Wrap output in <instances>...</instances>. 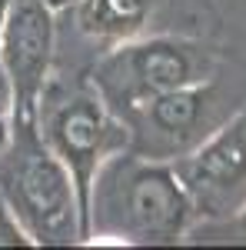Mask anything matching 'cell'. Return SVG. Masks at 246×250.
<instances>
[{
  "instance_id": "6da1fadb",
  "label": "cell",
  "mask_w": 246,
  "mask_h": 250,
  "mask_svg": "<svg viewBox=\"0 0 246 250\" xmlns=\"http://www.w3.org/2000/svg\"><path fill=\"white\" fill-rule=\"evenodd\" d=\"M196 227L173 160H150L133 150L114 154L90 190V237L114 244H176Z\"/></svg>"
},
{
  "instance_id": "7a4b0ae2",
  "label": "cell",
  "mask_w": 246,
  "mask_h": 250,
  "mask_svg": "<svg viewBox=\"0 0 246 250\" xmlns=\"http://www.w3.org/2000/svg\"><path fill=\"white\" fill-rule=\"evenodd\" d=\"M0 197L40 247L87 240L76 184L67 164L43 144L37 124L10 130V147L0 157Z\"/></svg>"
},
{
  "instance_id": "3957f363",
  "label": "cell",
  "mask_w": 246,
  "mask_h": 250,
  "mask_svg": "<svg viewBox=\"0 0 246 250\" xmlns=\"http://www.w3.org/2000/svg\"><path fill=\"white\" fill-rule=\"evenodd\" d=\"M220 50L189 37H133L107 47L96 60L90 83L120 120L150 97L170 94L220 74Z\"/></svg>"
},
{
  "instance_id": "277c9868",
  "label": "cell",
  "mask_w": 246,
  "mask_h": 250,
  "mask_svg": "<svg viewBox=\"0 0 246 250\" xmlns=\"http://www.w3.org/2000/svg\"><path fill=\"white\" fill-rule=\"evenodd\" d=\"M37 130L43 144L67 164L83 207V224L90 237V190L100 167L114 154L130 150V127L110 110L96 87L43 90L37 110Z\"/></svg>"
},
{
  "instance_id": "5b68a950",
  "label": "cell",
  "mask_w": 246,
  "mask_h": 250,
  "mask_svg": "<svg viewBox=\"0 0 246 250\" xmlns=\"http://www.w3.org/2000/svg\"><path fill=\"white\" fill-rule=\"evenodd\" d=\"M233 100L220 80L189 83L170 94L150 97L123 117L130 127V150L150 160H176L189 154L203 137H209L229 114Z\"/></svg>"
},
{
  "instance_id": "8992f818",
  "label": "cell",
  "mask_w": 246,
  "mask_h": 250,
  "mask_svg": "<svg viewBox=\"0 0 246 250\" xmlns=\"http://www.w3.org/2000/svg\"><path fill=\"white\" fill-rule=\"evenodd\" d=\"M196 224H220L246 210V104L203 137L189 154L173 160Z\"/></svg>"
},
{
  "instance_id": "52a82bcc",
  "label": "cell",
  "mask_w": 246,
  "mask_h": 250,
  "mask_svg": "<svg viewBox=\"0 0 246 250\" xmlns=\"http://www.w3.org/2000/svg\"><path fill=\"white\" fill-rule=\"evenodd\" d=\"M54 7L47 0H7L0 27V74L7 83L14 127L37 124L40 97L47 90L54 60Z\"/></svg>"
},
{
  "instance_id": "ba28073f",
  "label": "cell",
  "mask_w": 246,
  "mask_h": 250,
  "mask_svg": "<svg viewBox=\"0 0 246 250\" xmlns=\"http://www.w3.org/2000/svg\"><path fill=\"white\" fill-rule=\"evenodd\" d=\"M153 14V0H74L76 30L107 47L143 37Z\"/></svg>"
},
{
  "instance_id": "9c48e42d",
  "label": "cell",
  "mask_w": 246,
  "mask_h": 250,
  "mask_svg": "<svg viewBox=\"0 0 246 250\" xmlns=\"http://www.w3.org/2000/svg\"><path fill=\"white\" fill-rule=\"evenodd\" d=\"M229 233H236L233 240H246V210L240 217H229V220H220V224H196L189 237L193 240H216V237H223L229 240Z\"/></svg>"
},
{
  "instance_id": "30bf717a",
  "label": "cell",
  "mask_w": 246,
  "mask_h": 250,
  "mask_svg": "<svg viewBox=\"0 0 246 250\" xmlns=\"http://www.w3.org/2000/svg\"><path fill=\"white\" fill-rule=\"evenodd\" d=\"M34 240L27 237V230L20 227V220L14 217V210L3 204L0 197V247H30Z\"/></svg>"
},
{
  "instance_id": "8fae6325",
  "label": "cell",
  "mask_w": 246,
  "mask_h": 250,
  "mask_svg": "<svg viewBox=\"0 0 246 250\" xmlns=\"http://www.w3.org/2000/svg\"><path fill=\"white\" fill-rule=\"evenodd\" d=\"M47 3H50V7H54V10H60V7H70V3H74V0H47Z\"/></svg>"
},
{
  "instance_id": "7c38bea8",
  "label": "cell",
  "mask_w": 246,
  "mask_h": 250,
  "mask_svg": "<svg viewBox=\"0 0 246 250\" xmlns=\"http://www.w3.org/2000/svg\"><path fill=\"white\" fill-rule=\"evenodd\" d=\"M3 14H7V0H0V27H3Z\"/></svg>"
}]
</instances>
